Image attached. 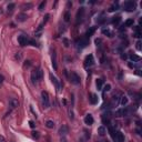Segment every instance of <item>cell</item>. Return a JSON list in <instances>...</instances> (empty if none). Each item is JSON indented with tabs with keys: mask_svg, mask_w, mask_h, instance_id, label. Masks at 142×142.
I'll list each match as a JSON object with an SVG mask.
<instances>
[{
	"mask_svg": "<svg viewBox=\"0 0 142 142\" xmlns=\"http://www.w3.org/2000/svg\"><path fill=\"white\" fill-rule=\"evenodd\" d=\"M41 101H42V107L45 109H48L50 107V100H49V95L47 91L41 92Z\"/></svg>",
	"mask_w": 142,
	"mask_h": 142,
	"instance_id": "1",
	"label": "cell"
},
{
	"mask_svg": "<svg viewBox=\"0 0 142 142\" xmlns=\"http://www.w3.org/2000/svg\"><path fill=\"white\" fill-rule=\"evenodd\" d=\"M122 7H123V9L126 11H134L137 9V3L134 2V1L129 0V1H126V2H124Z\"/></svg>",
	"mask_w": 142,
	"mask_h": 142,
	"instance_id": "2",
	"label": "cell"
},
{
	"mask_svg": "<svg viewBox=\"0 0 142 142\" xmlns=\"http://www.w3.org/2000/svg\"><path fill=\"white\" fill-rule=\"evenodd\" d=\"M69 80H70V82L72 84H79L80 81H81V79H80V76L77 72H74V71H72L70 73V76H69Z\"/></svg>",
	"mask_w": 142,
	"mask_h": 142,
	"instance_id": "3",
	"label": "cell"
},
{
	"mask_svg": "<svg viewBox=\"0 0 142 142\" xmlns=\"http://www.w3.org/2000/svg\"><path fill=\"white\" fill-rule=\"evenodd\" d=\"M95 64V59H93V55H88L87 57H86V59H84L83 61V66L86 69H89L90 67H92Z\"/></svg>",
	"mask_w": 142,
	"mask_h": 142,
	"instance_id": "4",
	"label": "cell"
},
{
	"mask_svg": "<svg viewBox=\"0 0 142 142\" xmlns=\"http://www.w3.org/2000/svg\"><path fill=\"white\" fill-rule=\"evenodd\" d=\"M50 80H51V82L53 83V86H55L57 92H60L61 91V83H60V81H59V80L57 79V78H55L52 73H50Z\"/></svg>",
	"mask_w": 142,
	"mask_h": 142,
	"instance_id": "5",
	"label": "cell"
},
{
	"mask_svg": "<svg viewBox=\"0 0 142 142\" xmlns=\"http://www.w3.org/2000/svg\"><path fill=\"white\" fill-rule=\"evenodd\" d=\"M84 12H86V9H84L83 7H81V8L78 10V12H77V17H76L77 24H79V22H82V20H83V17H84Z\"/></svg>",
	"mask_w": 142,
	"mask_h": 142,
	"instance_id": "6",
	"label": "cell"
},
{
	"mask_svg": "<svg viewBox=\"0 0 142 142\" xmlns=\"http://www.w3.org/2000/svg\"><path fill=\"white\" fill-rule=\"evenodd\" d=\"M18 43L21 47H24V46L29 45V38H27L26 36H19L18 37Z\"/></svg>",
	"mask_w": 142,
	"mask_h": 142,
	"instance_id": "7",
	"label": "cell"
},
{
	"mask_svg": "<svg viewBox=\"0 0 142 142\" xmlns=\"http://www.w3.org/2000/svg\"><path fill=\"white\" fill-rule=\"evenodd\" d=\"M9 107H10L11 110L18 108V107H19L18 99H16V98H10V99H9Z\"/></svg>",
	"mask_w": 142,
	"mask_h": 142,
	"instance_id": "8",
	"label": "cell"
},
{
	"mask_svg": "<svg viewBox=\"0 0 142 142\" xmlns=\"http://www.w3.org/2000/svg\"><path fill=\"white\" fill-rule=\"evenodd\" d=\"M88 45H89V39H88L87 37H82L81 39L78 41V46H79L80 48H86Z\"/></svg>",
	"mask_w": 142,
	"mask_h": 142,
	"instance_id": "9",
	"label": "cell"
},
{
	"mask_svg": "<svg viewBox=\"0 0 142 142\" xmlns=\"http://www.w3.org/2000/svg\"><path fill=\"white\" fill-rule=\"evenodd\" d=\"M98 101H99V98H98V95H95V93H90L89 95V102L91 103V104H97Z\"/></svg>",
	"mask_w": 142,
	"mask_h": 142,
	"instance_id": "10",
	"label": "cell"
},
{
	"mask_svg": "<svg viewBox=\"0 0 142 142\" xmlns=\"http://www.w3.org/2000/svg\"><path fill=\"white\" fill-rule=\"evenodd\" d=\"M31 81L33 84H37L38 82L40 81L39 80V77H38V71L37 70H33L31 72Z\"/></svg>",
	"mask_w": 142,
	"mask_h": 142,
	"instance_id": "11",
	"label": "cell"
},
{
	"mask_svg": "<svg viewBox=\"0 0 142 142\" xmlns=\"http://www.w3.org/2000/svg\"><path fill=\"white\" fill-rule=\"evenodd\" d=\"M114 140H116V142H124V141H126V139H124V135H123V133H122L121 131L116 132V137H114Z\"/></svg>",
	"mask_w": 142,
	"mask_h": 142,
	"instance_id": "12",
	"label": "cell"
},
{
	"mask_svg": "<svg viewBox=\"0 0 142 142\" xmlns=\"http://www.w3.org/2000/svg\"><path fill=\"white\" fill-rule=\"evenodd\" d=\"M68 133H69V128L66 126V124H63L60 129H59V134H60L61 137H66Z\"/></svg>",
	"mask_w": 142,
	"mask_h": 142,
	"instance_id": "13",
	"label": "cell"
},
{
	"mask_svg": "<svg viewBox=\"0 0 142 142\" xmlns=\"http://www.w3.org/2000/svg\"><path fill=\"white\" fill-rule=\"evenodd\" d=\"M93 122H95V120H93V117H92L90 113L84 117V123L87 124V126H92V124H93Z\"/></svg>",
	"mask_w": 142,
	"mask_h": 142,
	"instance_id": "14",
	"label": "cell"
},
{
	"mask_svg": "<svg viewBox=\"0 0 142 142\" xmlns=\"http://www.w3.org/2000/svg\"><path fill=\"white\" fill-rule=\"evenodd\" d=\"M110 117H111V113L108 112V113H104L102 116V122L104 124H110Z\"/></svg>",
	"mask_w": 142,
	"mask_h": 142,
	"instance_id": "15",
	"label": "cell"
},
{
	"mask_svg": "<svg viewBox=\"0 0 142 142\" xmlns=\"http://www.w3.org/2000/svg\"><path fill=\"white\" fill-rule=\"evenodd\" d=\"M51 61H52L53 69H55V70H57V69H58V66H57V55H55V51L52 52V55H51Z\"/></svg>",
	"mask_w": 142,
	"mask_h": 142,
	"instance_id": "16",
	"label": "cell"
},
{
	"mask_svg": "<svg viewBox=\"0 0 142 142\" xmlns=\"http://www.w3.org/2000/svg\"><path fill=\"white\" fill-rule=\"evenodd\" d=\"M27 19H28V16H27L26 13H19L18 16H17V20H18L19 22H24Z\"/></svg>",
	"mask_w": 142,
	"mask_h": 142,
	"instance_id": "17",
	"label": "cell"
},
{
	"mask_svg": "<svg viewBox=\"0 0 142 142\" xmlns=\"http://www.w3.org/2000/svg\"><path fill=\"white\" fill-rule=\"evenodd\" d=\"M95 27H91V28H90V29H88V31L86 32V36H84V37H87L88 39H89L92 34L95 33Z\"/></svg>",
	"mask_w": 142,
	"mask_h": 142,
	"instance_id": "18",
	"label": "cell"
},
{
	"mask_svg": "<svg viewBox=\"0 0 142 142\" xmlns=\"http://www.w3.org/2000/svg\"><path fill=\"white\" fill-rule=\"evenodd\" d=\"M119 103V97L118 95H114V97L112 98V100H111L110 102V105L111 107H117V104Z\"/></svg>",
	"mask_w": 142,
	"mask_h": 142,
	"instance_id": "19",
	"label": "cell"
},
{
	"mask_svg": "<svg viewBox=\"0 0 142 142\" xmlns=\"http://www.w3.org/2000/svg\"><path fill=\"white\" fill-rule=\"evenodd\" d=\"M95 86H97L98 90H102V86H103V79H101V78H99V79H97V81H95Z\"/></svg>",
	"mask_w": 142,
	"mask_h": 142,
	"instance_id": "20",
	"label": "cell"
},
{
	"mask_svg": "<svg viewBox=\"0 0 142 142\" xmlns=\"http://www.w3.org/2000/svg\"><path fill=\"white\" fill-rule=\"evenodd\" d=\"M128 102H129V99H128V97H126V95H123V97L120 98V104L121 105H126L128 104Z\"/></svg>",
	"mask_w": 142,
	"mask_h": 142,
	"instance_id": "21",
	"label": "cell"
},
{
	"mask_svg": "<svg viewBox=\"0 0 142 142\" xmlns=\"http://www.w3.org/2000/svg\"><path fill=\"white\" fill-rule=\"evenodd\" d=\"M133 37H135V38H140V37H141V31H140L139 26L134 27V33H133Z\"/></svg>",
	"mask_w": 142,
	"mask_h": 142,
	"instance_id": "22",
	"label": "cell"
},
{
	"mask_svg": "<svg viewBox=\"0 0 142 142\" xmlns=\"http://www.w3.org/2000/svg\"><path fill=\"white\" fill-rule=\"evenodd\" d=\"M105 132H107V130H105V128L103 126H99V128H98V133H99V135L103 137V135L105 134Z\"/></svg>",
	"mask_w": 142,
	"mask_h": 142,
	"instance_id": "23",
	"label": "cell"
},
{
	"mask_svg": "<svg viewBox=\"0 0 142 142\" xmlns=\"http://www.w3.org/2000/svg\"><path fill=\"white\" fill-rule=\"evenodd\" d=\"M130 59H131L133 62H139V61H141V57H139V55H130Z\"/></svg>",
	"mask_w": 142,
	"mask_h": 142,
	"instance_id": "24",
	"label": "cell"
},
{
	"mask_svg": "<svg viewBox=\"0 0 142 142\" xmlns=\"http://www.w3.org/2000/svg\"><path fill=\"white\" fill-rule=\"evenodd\" d=\"M133 24H134L133 19H128V20L124 22V28H126V27H133Z\"/></svg>",
	"mask_w": 142,
	"mask_h": 142,
	"instance_id": "25",
	"label": "cell"
},
{
	"mask_svg": "<svg viewBox=\"0 0 142 142\" xmlns=\"http://www.w3.org/2000/svg\"><path fill=\"white\" fill-rule=\"evenodd\" d=\"M46 126H47L48 129H53V128H55V122H53L52 120H48V121L46 122Z\"/></svg>",
	"mask_w": 142,
	"mask_h": 142,
	"instance_id": "26",
	"label": "cell"
},
{
	"mask_svg": "<svg viewBox=\"0 0 142 142\" xmlns=\"http://www.w3.org/2000/svg\"><path fill=\"white\" fill-rule=\"evenodd\" d=\"M120 21H121V17H120V16L113 17V19H112V24H116V26H118V24H120Z\"/></svg>",
	"mask_w": 142,
	"mask_h": 142,
	"instance_id": "27",
	"label": "cell"
},
{
	"mask_svg": "<svg viewBox=\"0 0 142 142\" xmlns=\"http://www.w3.org/2000/svg\"><path fill=\"white\" fill-rule=\"evenodd\" d=\"M102 32H103L104 34H107L109 38H112V37H113V32L110 31V29H108V28H107V29H103Z\"/></svg>",
	"mask_w": 142,
	"mask_h": 142,
	"instance_id": "28",
	"label": "cell"
},
{
	"mask_svg": "<svg viewBox=\"0 0 142 142\" xmlns=\"http://www.w3.org/2000/svg\"><path fill=\"white\" fill-rule=\"evenodd\" d=\"M21 8H22V10H29L32 8V3H24L21 6Z\"/></svg>",
	"mask_w": 142,
	"mask_h": 142,
	"instance_id": "29",
	"label": "cell"
},
{
	"mask_svg": "<svg viewBox=\"0 0 142 142\" xmlns=\"http://www.w3.org/2000/svg\"><path fill=\"white\" fill-rule=\"evenodd\" d=\"M63 20L66 21V22H69V21H70V13H69V11H66V12H64V15H63Z\"/></svg>",
	"mask_w": 142,
	"mask_h": 142,
	"instance_id": "30",
	"label": "cell"
},
{
	"mask_svg": "<svg viewBox=\"0 0 142 142\" xmlns=\"http://www.w3.org/2000/svg\"><path fill=\"white\" fill-rule=\"evenodd\" d=\"M98 24H104L105 21H107V18H105V17H103V15L101 17H99V18H98Z\"/></svg>",
	"mask_w": 142,
	"mask_h": 142,
	"instance_id": "31",
	"label": "cell"
},
{
	"mask_svg": "<svg viewBox=\"0 0 142 142\" xmlns=\"http://www.w3.org/2000/svg\"><path fill=\"white\" fill-rule=\"evenodd\" d=\"M15 7H16V5L15 3H9L8 6H7V8H8V12H12L13 11V9H15Z\"/></svg>",
	"mask_w": 142,
	"mask_h": 142,
	"instance_id": "32",
	"label": "cell"
},
{
	"mask_svg": "<svg viewBox=\"0 0 142 142\" xmlns=\"http://www.w3.org/2000/svg\"><path fill=\"white\" fill-rule=\"evenodd\" d=\"M31 135H32V138H34V139H39V137H40V134L38 131H32Z\"/></svg>",
	"mask_w": 142,
	"mask_h": 142,
	"instance_id": "33",
	"label": "cell"
},
{
	"mask_svg": "<svg viewBox=\"0 0 142 142\" xmlns=\"http://www.w3.org/2000/svg\"><path fill=\"white\" fill-rule=\"evenodd\" d=\"M141 45H142V42H141V40H139V41L135 43V48H137V50H139V51H141L142 50V47H141Z\"/></svg>",
	"mask_w": 142,
	"mask_h": 142,
	"instance_id": "34",
	"label": "cell"
},
{
	"mask_svg": "<svg viewBox=\"0 0 142 142\" xmlns=\"http://www.w3.org/2000/svg\"><path fill=\"white\" fill-rule=\"evenodd\" d=\"M46 5H47V1H42V2L39 5V10L40 11L43 10V9H45V7H46Z\"/></svg>",
	"mask_w": 142,
	"mask_h": 142,
	"instance_id": "35",
	"label": "cell"
},
{
	"mask_svg": "<svg viewBox=\"0 0 142 142\" xmlns=\"http://www.w3.org/2000/svg\"><path fill=\"white\" fill-rule=\"evenodd\" d=\"M114 10H118V3H114V5H113L112 7H110V9H109L110 12H112V11H114Z\"/></svg>",
	"mask_w": 142,
	"mask_h": 142,
	"instance_id": "36",
	"label": "cell"
},
{
	"mask_svg": "<svg viewBox=\"0 0 142 142\" xmlns=\"http://www.w3.org/2000/svg\"><path fill=\"white\" fill-rule=\"evenodd\" d=\"M129 67L130 68H139L140 64H138V63H132V62H129Z\"/></svg>",
	"mask_w": 142,
	"mask_h": 142,
	"instance_id": "37",
	"label": "cell"
},
{
	"mask_svg": "<svg viewBox=\"0 0 142 142\" xmlns=\"http://www.w3.org/2000/svg\"><path fill=\"white\" fill-rule=\"evenodd\" d=\"M62 41H63V43H64V47H69V40L67 39V38H63Z\"/></svg>",
	"mask_w": 142,
	"mask_h": 142,
	"instance_id": "38",
	"label": "cell"
},
{
	"mask_svg": "<svg viewBox=\"0 0 142 142\" xmlns=\"http://www.w3.org/2000/svg\"><path fill=\"white\" fill-rule=\"evenodd\" d=\"M29 126H30V128H32V129H33V128H36V124H34V122L32 121V120H30V121H29Z\"/></svg>",
	"mask_w": 142,
	"mask_h": 142,
	"instance_id": "39",
	"label": "cell"
},
{
	"mask_svg": "<svg viewBox=\"0 0 142 142\" xmlns=\"http://www.w3.org/2000/svg\"><path fill=\"white\" fill-rule=\"evenodd\" d=\"M110 90H111V86H110V84H105L104 91H110Z\"/></svg>",
	"mask_w": 142,
	"mask_h": 142,
	"instance_id": "40",
	"label": "cell"
},
{
	"mask_svg": "<svg viewBox=\"0 0 142 142\" xmlns=\"http://www.w3.org/2000/svg\"><path fill=\"white\" fill-rule=\"evenodd\" d=\"M3 81H5V77H3L2 74H0V86L3 83Z\"/></svg>",
	"mask_w": 142,
	"mask_h": 142,
	"instance_id": "41",
	"label": "cell"
},
{
	"mask_svg": "<svg viewBox=\"0 0 142 142\" xmlns=\"http://www.w3.org/2000/svg\"><path fill=\"white\" fill-rule=\"evenodd\" d=\"M60 142H68V140H67V138H66V137H61Z\"/></svg>",
	"mask_w": 142,
	"mask_h": 142,
	"instance_id": "42",
	"label": "cell"
},
{
	"mask_svg": "<svg viewBox=\"0 0 142 142\" xmlns=\"http://www.w3.org/2000/svg\"><path fill=\"white\" fill-rule=\"evenodd\" d=\"M16 59H18V60H20V59H21V53L20 52H18L16 55Z\"/></svg>",
	"mask_w": 142,
	"mask_h": 142,
	"instance_id": "43",
	"label": "cell"
},
{
	"mask_svg": "<svg viewBox=\"0 0 142 142\" xmlns=\"http://www.w3.org/2000/svg\"><path fill=\"white\" fill-rule=\"evenodd\" d=\"M0 142H7L5 139V137H2V135H0Z\"/></svg>",
	"mask_w": 142,
	"mask_h": 142,
	"instance_id": "44",
	"label": "cell"
},
{
	"mask_svg": "<svg viewBox=\"0 0 142 142\" xmlns=\"http://www.w3.org/2000/svg\"><path fill=\"white\" fill-rule=\"evenodd\" d=\"M30 61H26V63H24V67H30Z\"/></svg>",
	"mask_w": 142,
	"mask_h": 142,
	"instance_id": "45",
	"label": "cell"
},
{
	"mask_svg": "<svg viewBox=\"0 0 142 142\" xmlns=\"http://www.w3.org/2000/svg\"><path fill=\"white\" fill-rule=\"evenodd\" d=\"M105 142H109V141H105Z\"/></svg>",
	"mask_w": 142,
	"mask_h": 142,
	"instance_id": "46",
	"label": "cell"
}]
</instances>
